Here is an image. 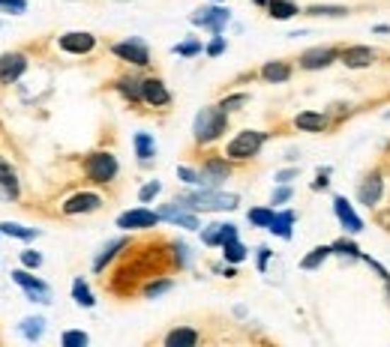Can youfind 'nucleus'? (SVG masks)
I'll use <instances>...</instances> for the list:
<instances>
[{
  "label": "nucleus",
  "instance_id": "obj_1",
  "mask_svg": "<svg viewBox=\"0 0 390 347\" xmlns=\"http://www.w3.org/2000/svg\"><path fill=\"white\" fill-rule=\"evenodd\" d=\"M225 126H229V111H225L222 105L201 108L198 117H195V129H193L195 141L198 144H210V141H217L225 132Z\"/></svg>",
  "mask_w": 390,
  "mask_h": 347
},
{
  "label": "nucleus",
  "instance_id": "obj_2",
  "mask_svg": "<svg viewBox=\"0 0 390 347\" xmlns=\"http://www.w3.org/2000/svg\"><path fill=\"white\" fill-rule=\"evenodd\" d=\"M178 201L193 213H217L237 207V195H219V192H193V195H183Z\"/></svg>",
  "mask_w": 390,
  "mask_h": 347
},
{
  "label": "nucleus",
  "instance_id": "obj_3",
  "mask_svg": "<svg viewBox=\"0 0 390 347\" xmlns=\"http://www.w3.org/2000/svg\"><path fill=\"white\" fill-rule=\"evenodd\" d=\"M264 132H256V129H246V132H241L237 138H231V144L225 147V156L229 159H234V162H243V159H253V156H258V150H261V144H264Z\"/></svg>",
  "mask_w": 390,
  "mask_h": 347
},
{
  "label": "nucleus",
  "instance_id": "obj_4",
  "mask_svg": "<svg viewBox=\"0 0 390 347\" xmlns=\"http://www.w3.org/2000/svg\"><path fill=\"white\" fill-rule=\"evenodd\" d=\"M84 171L93 183H111V180L117 177V159L111 156V153H93V156H87V162H84Z\"/></svg>",
  "mask_w": 390,
  "mask_h": 347
},
{
  "label": "nucleus",
  "instance_id": "obj_5",
  "mask_svg": "<svg viewBox=\"0 0 390 347\" xmlns=\"http://www.w3.org/2000/svg\"><path fill=\"white\" fill-rule=\"evenodd\" d=\"M229 18H231V12L225 6H205L193 16V24H201V28H207L213 36H219L222 28L229 24Z\"/></svg>",
  "mask_w": 390,
  "mask_h": 347
},
{
  "label": "nucleus",
  "instance_id": "obj_6",
  "mask_svg": "<svg viewBox=\"0 0 390 347\" xmlns=\"http://www.w3.org/2000/svg\"><path fill=\"white\" fill-rule=\"evenodd\" d=\"M12 278H16V285L24 288V293H28L33 302H52V300H48V297H52V290H48L45 281H40L36 276L24 273V269H16V273H12Z\"/></svg>",
  "mask_w": 390,
  "mask_h": 347
},
{
  "label": "nucleus",
  "instance_id": "obj_7",
  "mask_svg": "<svg viewBox=\"0 0 390 347\" xmlns=\"http://www.w3.org/2000/svg\"><path fill=\"white\" fill-rule=\"evenodd\" d=\"M24 69H28V57L18 54V51H9V54H0V84H12L18 81Z\"/></svg>",
  "mask_w": 390,
  "mask_h": 347
},
{
  "label": "nucleus",
  "instance_id": "obj_8",
  "mask_svg": "<svg viewBox=\"0 0 390 347\" xmlns=\"http://www.w3.org/2000/svg\"><path fill=\"white\" fill-rule=\"evenodd\" d=\"M111 51H115V54H117L120 60L135 63V66H147V63H150V51H147V45H144L142 40H127V42H117Z\"/></svg>",
  "mask_w": 390,
  "mask_h": 347
},
{
  "label": "nucleus",
  "instance_id": "obj_9",
  "mask_svg": "<svg viewBox=\"0 0 390 347\" xmlns=\"http://www.w3.org/2000/svg\"><path fill=\"white\" fill-rule=\"evenodd\" d=\"M60 51H67V54H87V51H93L96 45V36L93 33H84V30H75V33H64L60 36Z\"/></svg>",
  "mask_w": 390,
  "mask_h": 347
},
{
  "label": "nucleus",
  "instance_id": "obj_10",
  "mask_svg": "<svg viewBox=\"0 0 390 347\" xmlns=\"http://www.w3.org/2000/svg\"><path fill=\"white\" fill-rule=\"evenodd\" d=\"M156 222H159V213L138 207V210L123 213V216L117 218V228H123V230H135V228H154Z\"/></svg>",
  "mask_w": 390,
  "mask_h": 347
},
{
  "label": "nucleus",
  "instance_id": "obj_11",
  "mask_svg": "<svg viewBox=\"0 0 390 347\" xmlns=\"http://www.w3.org/2000/svg\"><path fill=\"white\" fill-rule=\"evenodd\" d=\"M159 218H168V222H174V225H180V228H190V230H195L198 228V218L183 207L180 201H174V204H166V207L159 210Z\"/></svg>",
  "mask_w": 390,
  "mask_h": 347
},
{
  "label": "nucleus",
  "instance_id": "obj_12",
  "mask_svg": "<svg viewBox=\"0 0 390 347\" xmlns=\"http://www.w3.org/2000/svg\"><path fill=\"white\" fill-rule=\"evenodd\" d=\"M333 60H336V48H309V51H304V57H300V66L324 69V66H331Z\"/></svg>",
  "mask_w": 390,
  "mask_h": 347
},
{
  "label": "nucleus",
  "instance_id": "obj_13",
  "mask_svg": "<svg viewBox=\"0 0 390 347\" xmlns=\"http://www.w3.org/2000/svg\"><path fill=\"white\" fill-rule=\"evenodd\" d=\"M99 195H91V192H81V195H72L67 204H64V213L67 216H79V213H93L99 210Z\"/></svg>",
  "mask_w": 390,
  "mask_h": 347
},
{
  "label": "nucleus",
  "instance_id": "obj_14",
  "mask_svg": "<svg viewBox=\"0 0 390 347\" xmlns=\"http://www.w3.org/2000/svg\"><path fill=\"white\" fill-rule=\"evenodd\" d=\"M229 174H231V165H229V162H222V159H210V162L205 165V168H201L198 177H201V183H205V186H219Z\"/></svg>",
  "mask_w": 390,
  "mask_h": 347
},
{
  "label": "nucleus",
  "instance_id": "obj_15",
  "mask_svg": "<svg viewBox=\"0 0 390 347\" xmlns=\"http://www.w3.org/2000/svg\"><path fill=\"white\" fill-rule=\"evenodd\" d=\"M144 102L154 108H166L171 102V93L166 90V84H162L159 78H147L144 81Z\"/></svg>",
  "mask_w": 390,
  "mask_h": 347
},
{
  "label": "nucleus",
  "instance_id": "obj_16",
  "mask_svg": "<svg viewBox=\"0 0 390 347\" xmlns=\"http://www.w3.org/2000/svg\"><path fill=\"white\" fill-rule=\"evenodd\" d=\"M333 210L339 216V222H343L345 230H351V234H357V230H363V222L357 218V213L351 210V204L345 198H333Z\"/></svg>",
  "mask_w": 390,
  "mask_h": 347
},
{
  "label": "nucleus",
  "instance_id": "obj_17",
  "mask_svg": "<svg viewBox=\"0 0 390 347\" xmlns=\"http://www.w3.org/2000/svg\"><path fill=\"white\" fill-rule=\"evenodd\" d=\"M375 60V51L367 48V45H351L343 51V63L351 69H360V66H369V63Z\"/></svg>",
  "mask_w": 390,
  "mask_h": 347
},
{
  "label": "nucleus",
  "instance_id": "obj_18",
  "mask_svg": "<svg viewBox=\"0 0 390 347\" xmlns=\"http://www.w3.org/2000/svg\"><path fill=\"white\" fill-rule=\"evenodd\" d=\"M382 177L379 174H369L367 180H363V186H360V192H357V198H360V204H367V207H375L379 204V198H382Z\"/></svg>",
  "mask_w": 390,
  "mask_h": 347
},
{
  "label": "nucleus",
  "instance_id": "obj_19",
  "mask_svg": "<svg viewBox=\"0 0 390 347\" xmlns=\"http://www.w3.org/2000/svg\"><path fill=\"white\" fill-rule=\"evenodd\" d=\"M261 78L268 84H282L292 78V69H288V63H282V60H270L261 66Z\"/></svg>",
  "mask_w": 390,
  "mask_h": 347
},
{
  "label": "nucleus",
  "instance_id": "obj_20",
  "mask_svg": "<svg viewBox=\"0 0 390 347\" xmlns=\"http://www.w3.org/2000/svg\"><path fill=\"white\" fill-rule=\"evenodd\" d=\"M294 126L304 132H324L327 129V117L324 114H316V111H304L294 117Z\"/></svg>",
  "mask_w": 390,
  "mask_h": 347
},
{
  "label": "nucleus",
  "instance_id": "obj_21",
  "mask_svg": "<svg viewBox=\"0 0 390 347\" xmlns=\"http://www.w3.org/2000/svg\"><path fill=\"white\" fill-rule=\"evenodd\" d=\"M0 189H4L6 198H18V177L4 156H0Z\"/></svg>",
  "mask_w": 390,
  "mask_h": 347
},
{
  "label": "nucleus",
  "instance_id": "obj_22",
  "mask_svg": "<svg viewBox=\"0 0 390 347\" xmlns=\"http://www.w3.org/2000/svg\"><path fill=\"white\" fill-rule=\"evenodd\" d=\"M292 225H294V213L292 210H285V213H280V216H273V222H270V234H276V237H282V240H288L292 237Z\"/></svg>",
  "mask_w": 390,
  "mask_h": 347
},
{
  "label": "nucleus",
  "instance_id": "obj_23",
  "mask_svg": "<svg viewBox=\"0 0 390 347\" xmlns=\"http://www.w3.org/2000/svg\"><path fill=\"white\" fill-rule=\"evenodd\" d=\"M268 9H270V18H280V21L294 18L300 12L294 0H268Z\"/></svg>",
  "mask_w": 390,
  "mask_h": 347
},
{
  "label": "nucleus",
  "instance_id": "obj_24",
  "mask_svg": "<svg viewBox=\"0 0 390 347\" xmlns=\"http://www.w3.org/2000/svg\"><path fill=\"white\" fill-rule=\"evenodd\" d=\"M195 341H198V332L195 329H183V327L180 329H171L168 336H166L168 347H193Z\"/></svg>",
  "mask_w": 390,
  "mask_h": 347
},
{
  "label": "nucleus",
  "instance_id": "obj_25",
  "mask_svg": "<svg viewBox=\"0 0 390 347\" xmlns=\"http://www.w3.org/2000/svg\"><path fill=\"white\" fill-rule=\"evenodd\" d=\"M117 90L123 96H127L130 102H144V81L138 78H120L117 81Z\"/></svg>",
  "mask_w": 390,
  "mask_h": 347
},
{
  "label": "nucleus",
  "instance_id": "obj_26",
  "mask_svg": "<svg viewBox=\"0 0 390 347\" xmlns=\"http://www.w3.org/2000/svg\"><path fill=\"white\" fill-rule=\"evenodd\" d=\"M127 246H130V242H127V240H111V242H108V246L103 249V254H99V258L93 261V269H96V273H103V269H105V264H108L111 258H115V254H117L120 249H127Z\"/></svg>",
  "mask_w": 390,
  "mask_h": 347
},
{
  "label": "nucleus",
  "instance_id": "obj_27",
  "mask_svg": "<svg viewBox=\"0 0 390 347\" xmlns=\"http://www.w3.org/2000/svg\"><path fill=\"white\" fill-rule=\"evenodd\" d=\"M154 153H156L154 138H150L147 132H138L135 135V156L142 159V162H150V159H154Z\"/></svg>",
  "mask_w": 390,
  "mask_h": 347
},
{
  "label": "nucleus",
  "instance_id": "obj_28",
  "mask_svg": "<svg viewBox=\"0 0 390 347\" xmlns=\"http://www.w3.org/2000/svg\"><path fill=\"white\" fill-rule=\"evenodd\" d=\"M42 329H45V320L42 317L21 320V332H24V339H30V341H40L42 339Z\"/></svg>",
  "mask_w": 390,
  "mask_h": 347
},
{
  "label": "nucleus",
  "instance_id": "obj_29",
  "mask_svg": "<svg viewBox=\"0 0 390 347\" xmlns=\"http://www.w3.org/2000/svg\"><path fill=\"white\" fill-rule=\"evenodd\" d=\"M72 300L79 302V305H84V308H91L96 302L91 288H87V281H81V278H75V285H72Z\"/></svg>",
  "mask_w": 390,
  "mask_h": 347
},
{
  "label": "nucleus",
  "instance_id": "obj_30",
  "mask_svg": "<svg viewBox=\"0 0 390 347\" xmlns=\"http://www.w3.org/2000/svg\"><path fill=\"white\" fill-rule=\"evenodd\" d=\"M0 234H6V237H18V240H33L40 230H33V228H21L16 222H4L0 225Z\"/></svg>",
  "mask_w": 390,
  "mask_h": 347
},
{
  "label": "nucleus",
  "instance_id": "obj_31",
  "mask_svg": "<svg viewBox=\"0 0 390 347\" xmlns=\"http://www.w3.org/2000/svg\"><path fill=\"white\" fill-rule=\"evenodd\" d=\"M222 254H225V261H231V264H241V261L246 258V249H243L237 240H229V242H222Z\"/></svg>",
  "mask_w": 390,
  "mask_h": 347
},
{
  "label": "nucleus",
  "instance_id": "obj_32",
  "mask_svg": "<svg viewBox=\"0 0 390 347\" xmlns=\"http://www.w3.org/2000/svg\"><path fill=\"white\" fill-rule=\"evenodd\" d=\"M327 254H333V246H319V249H312V254H306L300 266H304V269H316V266L327 258Z\"/></svg>",
  "mask_w": 390,
  "mask_h": 347
},
{
  "label": "nucleus",
  "instance_id": "obj_33",
  "mask_svg": "<svg viewBox=\"0 0 390 347\" xmlns=\"http://www.w3.org/2000/svg\"><path fill=\"white\" fill-rule=\"evenodd\" d=\"M273 210H264V207H258V210H249V222H253L256 228H270V222H273Z\"/></svg>",
  "mask_w": 390,
  "mask_h": 347
},
{
  "label": "nucleus",
  "instance_id": "obj_34",
  "mask_svg": "<svg viewBox=\"0 0 390 347\" xmlns=\"http://www.w3.org/2000/svg\"><path fill=\"white\" fill-rule=\"evenodd\" d=\"M64 347H84L87 344V332H79V329H72V332H64Z\"/></svg>",
  "mask_w": 390,
  "mask_h": 347
},
{
  "label": "nucleus",
  "instance_id": "obj_35",
  "mask_svg": "<svg viewBox=\"0 0 390 347\" xmlns=\"http://www.w3.org/2000/svg\"><path fill=\"white\" fill-rule=\"evenodd\" d=\"M345 12H348L345 6H309L306 16H336L339 18V16H345Z\"/></svg>",
  "mask_w": 390,
  "mask_h": 347
},
{
  "label": "nucleus",
  "instance_id": "obj_36",
  "mask_svg": "<svg viewBox=\"0 0 390 347\" xmlns=\"http://www.w3.org/2000/svg\"><path fill=\"white\" fill-rule=\"evenodd\" d=\"M333 252H339V254H351V258H360V249L355 246V242H348V240L333 242Z\"/></svg>",
  "mask_w": 390,
  "mask_h": 347
},
{
  "label": "nucleus",
  "instance_id": "obj_37",
  "mask_svg": "<svg viewBox=\"0 0 390 347\" xmlns=\"http://www.w3.org/2000/svg\"><path fill=\"white\" fill-rule=\"evenodd\" d=\"M168 288H171V281H168V278L154 281V285H147V288H144V297H159V293H166Z\"/></svg>",
  "mask_w": 390,
  "mask_h": 347
},
{
  "label": "nucleus",
  "instance_id": "obj_38",
  "mask_svg": "<svg viewBox=\"0 0 390 347\" xmlns=\"http://www.w3.org/2000/svg\"><path fill=\"white\" fill-rule=\"evenodd\" d=\"M159 195V180H154V183H147L142 192H138V198H142V204H147L150 198H156Z\"/></svg>",
  "mask_w": 390,
  "mask_h": 347
},
{
  "label": "nucleus",
  "instance_id": "obj_39",
  "mask_svg": "<svg viewBox=\"0 0 390 347\" xmlns=\"http://www.w3.org/2000/svg\"><path fill=\"white\" fill-rule=\"evenodd\" d=\"M0 6L9 9V12H16V16H21V12L28 9V0H0Z\"/></svg>",
  "mask_w": 390,
  "mask_h": 347
},
{
  "label": "nucleus",
  "instance_id": "obj_40",
  "mask_svg": "<svg viewBox=\"0 0 390 347\" xmlns=\"http://www.w3.org/2000/svg\"><path fill=\"white\" fill-rule=\"evenodd\" d=\"M249 96L246 93H237V96H229V99H222V108L225 111H234V108H241L243 105V102H246Z\"/></svg>",
  "mask_w": 390,
  "mask_h": 347
},
{
  "label": "nucleus",
  "instance_id": "obj_41",
  "mask_svg": "<svg viewBox=\"0 0 390 347\" xmlns=\"http://www.w3.org/2000/svg\"><path fill=\"white\" fill-rule=\"evenodd\" d=\"M201 240H205L207 246H219V225H210L205 234H201Z\"/></svg>",
  "mask_w": 390,
  "mask_h": 347
},
{
  "label": "nucleus",
  "instance_id": "obj_42",
  "mask_svg": "<svg viewBox=\"0 0 390 347\" xmlns=\"http://www.w3.org/2000/svg\"><path fill=\"white\" fill-rule=\"evenodd\" d=\"M174 51H178L180 57H193V54H198V51H201V45H198V42H180Z\"/></svg>",
  "mask_w": 390,
  "mask_h": 347
},
{
  "label": "nucleus",
  "instance_id": "obj_43",
  "mask_svg": "<svg viewBox=\"0 0 390 347\" xmlns=\"http://www.w3.org/2000/svg\"><path fill=\"white\" fill-rule=\"evenodd\" d=\"M229 240H237V228L234 225H219V246Z\"/></svg>",
  "mask_w": 390,
  "mask_h": 347
},
{
  "label": "nucleus",
  "instance_id": "obj_44",
  "mask_svg": "<svg viewBox=\"0 0 390 347\" xmlns=\"http://www.w3.org/2000/svg\"><path fill=\"white\" fill-rule=\"evenodd\" d=\"M21 264H24V266H33V269H36V266L42 264V254H36V252H21Z\"/></svg>",
  "mask_w": 390,
  "mask_h": 347
},
{
  "label": "nucleus",
  "instance_id": "obj_45",
  "mask_svg": "<svg viewBox=\"0 0 390 347\" xmlns=\"http://www.w3.org/2000/svg\"><path fill=\"white\" fill-rule=\"evenodd\" d=\"M178 177L183 180V183H201V177L193 168H178Z\"/></svg>",
  "mask_w": 390,
  "mask_h": 347
},
{
  "label": "nucleus",
  "instance_id": "obj_46",
  "mask_svg": "<svg viewBox=\"0 0 390 347\" xmlns=\"http://www.w3.org/2000/svg\"><path fill=\"white\" fill-rule=\"evenodd\" d=\"M222 51H225V40H222V36H217V40H213V42H210V48H207V54H210V57H217V54H222Z\"/></svg>",
  "mask_w": 390,
  "mask_h": 347
},
{
  "label": "nucleus",
  "instance_id": "obj_47",
  "mask_svg": "<svg viewBox=\"0 0 390 347\" xmlns=\"http://www.w3.org/2000/svg\"><path fill=\"white\" fill-rule=\"evenodd\" d=\"M288 198H292V189H288V186H282V189L273 192V204H282V201H288Z\"/></svg>",
  "mask_w": 390,
  "mask_h": 347
},
{
  "label": "nucleus",
  "instance_id": "obj_48",
  "mask_svg": "<svg viewBox=\"0 0 390 347\" xmlns=\"http://www.w3.org/2000/svg\"><path fill=\"white\" fill-rule=\"evenodd\" d=\"M270 261V249H258V269H264Z\"/></svg>",
  "mask_w": 390,
  "mask_h": 347
},
{
  "label": "nucleus",
  "instance_id": "obj_49",
  "mask_svg": "<svg viewBox=\"0 0 390 347\" xmlns=\"http://www.w3.org/2000/svg\"><path fill=\"white\" fill-rule=\"evenodd\" d=\"M294 177H297L294 168H288V171H280V174H276V180H280V183H288V180H294Z\"/></svg>",
  "mask_w": 390,
  "mask_h": 347
},
{
  "label": "nucleus",
  "instance_id": "obj_50",
  "mask_svg": "<svg viewBox=\"0 0 390 347\" xmlns=\"http://www.w3.org/2000/svg\"><path fill=\"white\" fill-rule=\"evenodd\" d=\"M327 186V171H321L319 174V180H316V183H312V189H324Z\"/></svg>",
  "mask_w": 390,
  "mask_h": 347
},
{
  "label": "nucleus",
  "instance_id": "obj_51",
  "mask_svg": "<svg viewBox=\"0 0 390 347\" xmlns=\"http://www.w3.org/2000/svg\"><path fill=\"white\" fill-rule=\"evenodd\" d=\"M253 4H258V6H268V0H253Z\"/></svg>",
  "mask_w": 390,
  "mask_h": 347
}]
</instances>
